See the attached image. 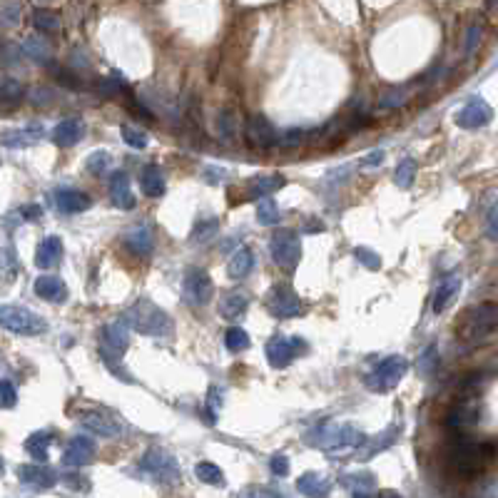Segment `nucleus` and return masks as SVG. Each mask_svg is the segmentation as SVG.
I'll use <instances>...</instances> for the list:
<instances>
[{"label":"nucleus","mask_w":498,"mask_h":498,"mask_svg":"<svg viewBox=\"0 0 498 498\" xmlns=\"http://www.w3.org/2000/svg\"><path fill=\"white\" fill-rule=\"evenodd\" d=\"M140 187H142L145 195L152 197V200L162 197V195H165V189H167L165 172H162L157 165H147L142 170V175H140Z\"/></svg>","instance_id":"obj_28"},{"label":"nucleus","mask_w":498,"mask_h":498,"mask_svg":"<svg viewBox=\"0 0 498 498\" xmlns=\"http://www.w3.org/2000/svg\"><path fill=\"white\" fill-rule=\"evenodd\" d=\"M486 237L493 242H498V205L493 207L486 217Z\"/></svg>","instance_id":"obj_52"},{"label":"nucleus","mask_w":498,"mask_h":498,"mask_svg":"<svg viewBox=\"0 0 498 498\" xmlns=\"http://www.w3.org/2000/svg\"><path fill=\"white\" fill-rule=\"evenodd\" d=\"M195 476L207 486H224V474L219 466H214L212 461H200L195 466Z\"/></svg>","instance_id":"obj_34"},{"label":"nucleus","mask_w":498,"mask_h":498,"mask_svg":"<svg viewBox=\"0 0 498 498\" xmlns=\"http://www.w3.org/2000/svg\"><path fill=\"white\" fill-rule=\"evenodd\" d=\"M342 486L351 493V496H374L376 493V478L369 471H359V474H346L342 478Z\"/></svg>","instance_id":"obj_27"},{"label":"nucleus","mask_w":498,"mask_h":498,"mask_svg":"<svg viewBox=\"0 0 498 498\" xmlns=\"http://www.w3.org/2000/svg\"><path fill=\"white\" fill-rule=\"evenodd\" d=\"M381 160H384V152H381V149H376V152H372L369 157H364V160H361V167H379V165H381Z\"/></svg>","instance_id":"obj_56"},{"label":"nucleus","mask_w":498,"mask_h":498,"mask_svg":"<svg viewBox=\"0 0 498 498\" xmlns=\"http://www.w3.org/2000/svg\"><path fill=\"white\" fill-rule=\"evenodd\" d=\"M125 247L130 249L135 257H149L152 254V249H155V240H152V232H149V227H145V224H140V227L130 229L125 235Z\"/></svg>","instance_id":"obj_24"},{"label":"nucleus","mask_w":498,"mask_h":498,"mask_svg":"<svg viewBox=\"0 0 498 498\" xmlns=\"http://www.w3.org/2000/svg\"><path fill=\"white\" fill-rule=\"evenodd\" d=\"M17 481L30 488H38V491H45V488H52L57 483V474L47 469L43 461L41 464H23L17 466Z\"/></svg>","instance_id":"obj_14"},{"label":"nucleus","mask_w":498,"mask_h":498,"mask_svg":"<svg viewBox=\"0 0 498 498\" xmlns=\"http://www.w3.org/2000/svg\"><path fill=\"white\" fill-rule=\"evenodd\" d=\"M481 35H483L481 23H471L469 33H466V55H474L478 43H481Z\"/></svg>","instance_id":"obj_49"},{"label":"nucleus","mask_w":498,"mask_h":498,"mask_svg":"<svg viewBox=\"0 0 498 498\" xmlns=\"http://www.w3.org/2000/svg\"><path fill=\"white\" fill-rule=\"evenodd\" d=\"M354 257L359 259L367 270H381V257H379L376 252H372V249H367V247H356Z\"/></svg>","instance_id":"obj_45"},{"label":"nucleus","mask_w":498,"mask_h":498,"mask_svg":"<svg viewBox=\"0 0 498 498\" xmlns=\"http://www.w3.org/2000/svg\"><path fill=\"white\" fill-rule=\"evenodd\" d=\"M496 458L493 444H478L471 439H458L448 446L446 466L456 476H478Z\"/></svg>","instance_id":"obj_1"},{"label":"nucleus","mask_w":498,"mask_h":498,"mask_svg":"<svg viewBox=\"0 0 498 498\" xmlns=\"http://www.w3.org/2000/svg\"><path fill=\"white\" fill-rule=\"evenodd\" d=\"M55 207L65 214H78V212H87L92 207V200L85 192H80V189H57Z\"/></svg>","instance_id":"obj_22"},{"label":"nucleus","mask_w":498,"mask_h":498,"mask_svg":"<svg viewBox=\"0 0 498 498\" xmlns=\"http://www.w3.org/2000/svg\"><path fill=\"white\" fill-rule=\"evenodd\" d=\"M33 23H35V28L41 30V33L52 35V33L60 30V15L52 13V10H45V8H41V10H35Z\"/></svg>","instance_id":"obj_37"},{"label":"nucleus","mask_w":498,"mask_h":498,"mask_svg":"<svg viewBox=\"0 0 498 498\" xmlns=\"http://www.w3.org/2000/svg\"><path fill=\"white\" fill-rule=\"evenodd\" d=\"M409 372V361L404 356H386L384 361H379L376 367L367 374L364 386L374 394H386V391L396 389L399 381L407 376Z\"/></svg>","instance_id":"obj_5"},{"label":"nucleus","mask_w":498,"mask_h":498,"mask_svg":"<svg viewBox=\"0 0 498 498\" xmlns=\"http://www.w3.org/2000/svg\"><path fill=\"white\" fill-rule=\"evenodd\" d=\"M491 120H493V110L483 98H471L469 103L464 105V110L456 115V125L464 127V130H478V127H486Z\"/></svg>","instance_id":"obj_12"},{"label":"nucleus","mask_w":498,"mask_h":498,"mask_svg":"<svg viewBox=\"0 0 498 498\" xmlns=\"http://www.w3.org/2000/svg\"><path fill=\"white\" fill-rule=\"evenodd\" d=\"M122 319L130 324L132 332L142 334V337H170L172 334V319L165 309H160L157 304H152L149 299H138V302L127 307Z\"/></svg>","instance_id":"obj_2"},{"label":"nucleus","mask_w":498,"mask_h":498,"mask_svg":"<svg viewBox=\"0 0 498 498\" xmlns=\"http://www.w3.org/2000/svg\"><path fill=\"white\" fill-rule=\"evenodd\" d=\"M302 299L289 289V286H274L267 297V309L277 319H292L302 312Z\"/></svg>","instance_id":"obj_11"},{"label":"nucleus","mask_w":498,"mask_h":498,"mask_svg":"<svg viewBox=\"0 0 498 498\" xmlns=\"http://www.w3.org/2000/svg\"><path fill=\"white\" fill-rule=\"evenodd\" d=\"M478 418H481V409L476 401H461L456 407L448 411L446 416V426L453 431H464L469 426H476L478 424Z\"/></svg>","instance_id":"obj_18"},{"label":"nucleus","mask_w":498,"mask_h":498,"mask_svg":"<svg viewBox=\"0 0 498 498\" xmlns=\"http://www.w3.org/2000/svg\"><path fill=\"white\" fill-rule=\"evenodd\" d=\"M110 200L117 210H135V195L127 172H115L110 177Z\"/></svg>","instance_id":"obj_20"},{"label":"nucleus","mask_w":498,"mask_h":498,"mask_svg":"<svg viewBox=\"0 0 498 498\" xmlns=\"http://www.w3.org/2000/svg\"><path fill=\"white\" fill-rule=\"evenodd\" d=\"M85 167L90 175H95V177H103L105 172L112 167V157H110V152H105V149H98V152H92L90 157L85 160Z\"/></svg>","instance_id":"obj_40"},{"label":"nucleus","mask_w":498,"mask_h":498,"mask_svg":"<svg viewBox=\"0 0 498 498\" xmlns=\"http://www.w3.org/2000/svg\"><path fill=\"white\" fill-rule=\"evenodd\" d=\"M224 344H227V349L232 354H240V351H247L249 349V334L244 332L242 327H229L227 334H224Z\"/></svg>","instance_id":"obj_35"},{"label":"nucleus","mask_w":498,"mask_h":498,"mask_svg":"<svg viewBox=\"0 0 498 498\" xmlns=\"http://www.w3.org/2000/svg\"><path fill=\"white\" fill-rule=\"evenodd\" d=\"M140 469L162 483L180 481L177 461H175V456H172L170 451H165V448H147L145 456L140 458Z\"/></svg>","instance_id":"obj_9"},{"label":"nucleus","mask_w":498,"mask_h":498,"mask_svg":"<svg viewBox=\"0 0 498 498\" xmlns=\"http://www.w3.org/2000/svg\"><path fill=\"white\" fill-rule=\"evenodd\" d=\"M493 332H498V302H483L466 312L461 324V337L466 342H481Z\"/></svg>","instance_id":"obj_4"},{"label":"nucleus","mask_w":498,"mask_h":498,"mask_svg":"<svg viewBox=\"0 0 498 498\" xmlns=\"http://www.w3.org/2000/svg\"><path fill=\"white\" fill-rule=\"evenodd\" d=\"M20 15H23V6H20L17 0H8V3H3L0 17H3V25H6V28H13L15 23H20Z\"/></svg>","instance_id":"obj_43"},{"label":"nucleus","mask_w":498,"mask_h":498,"mask_svg":"<svg viewBox=\"0 0 498 498\" xmlns=\"http://www.w3.org/2000/svg\"><path fill=\"white\" fill-rule=\"evenodd\" d=\"M182 292L187 304H192V307H205V304L212 302V294H214L212 277L207 274L205 270H200V267H189V270L184 272Z\"/></svg>","instance_id":"obj_10"},{"label":"nucleus","mask_w":498,"mask_h":498,"mask_svg":"<svg viewBox=\"0 0 498 498\" xmlns=\"http://www.w3.org/2000/svg\"><path fill=\"white\" fill-rule=\"evenodd\" d=\"M219 229V219H205V222H200L195 227V232H192V240H200V242H205L207 237H212L214 232Z\"/></svg>","instance_id":"obj_48"},{"label":"nucleus","mask_w":498,"mask_h":498,"mask_svg":"<svg viewBox=\"0 0 498 498\" xmlns=\"http://www.w3.org/2000/svg\"><path fill=\"white\" fill-rule=\"evenodd\" d=\"M270 252L277 267L292 272L299 264V259H302V242H299V235L294 229H277L274 235H272Z\"/></svg>","instance_id":"obj_8"},{"label":"nucleus","mask_w":498,"mask_h":498,"mask_svg":"<svg viewBox=\"0 0 498 498\" xmlns=\"http://www.w3.org/2000/svg\"><path fill=\"white\" fill-rule=\"evenodd\" d=\"M309 444L312 446L324 448L332 456H339V453H349V451H359V446L367 444V436L356 431L351 424H321L314 429V434H309Z\"/></svg>","instance_id":"obj_3"},{"label":"nucleus","mask_w":498,"mask_h":498,"mask_svg":"<svg viewBox=\"0 0 498 498\" xmlns=\"http://www.w3.org/2000/svg\"><path fill=\"white\" fill-rule=\"evenodd\" d=\"M82 426H85L90 434L100 436V439H115V436L122 434V424H120V421H115L112 416H108V413H100V411L82 413Z\"/></svg>","instance_id":"obj_17"},{"label":"nucleus","mask_w":498,"mask_h":498,"mask_svg":"<svg viewBox=\"0 0 498 498\" xmlns=\"http://www.w3.org/2000/svg\"><path fill=\"white\" fill-rule=\"evenodd\" d=\"M52 75H55L57 80L63 82V85H68V87H80V80H78V75H73V73H68L65 68H60V70H52Z\"/></svg>","instance_id":"obj_54"},{"label":"nucleus","mask_w":498,"mask_h":498,"mask_svg":"<svg viewBox=\"0 0 498 498\" xmlns=\"http://www.w3.org/2000/svg\"><path fill=\"white\" fill-rule=\"evenodd\" d=\"M247 309H249V297L244 292H240V289L224 294L222 302H219V314L229 321H237L240 316H244Z\"/></svg>","instance_id":"obj_29"},{"label":"nucleus","mask_w":498,"mask_h":498,"mask_svg":"<svg viewBox=\"0 0 498 498\" xmlns=\"http://www.w3.org/2000/svg\"><path fill=\"white\" fill-rule=\"evenodd\" d=\"M92 456H95V441L90 436H73L65 446L63 453V464L68 469H80V466L90 464Z\"/></svg>","instance_id":"obj_16"},{"label":"nucleus","mask_w":498,"mask_h":498,"mask_svg":"<svg viewBox=\"0 0 498 498\" xmlns=\"http://www.w3.org/2000/svg\"><path fill=\"white\" fill-rule=\"evenodd\" d=\"M20 50H23V55H28L30 60H38V63H45L47 57H50V50H47V45L41 38H25L20 43Z\"/></svg>","instance_id":"obj_39"},{"label":"nucleus","mask_w":498,"mask_h":498,"mask_svg":"<svg viewBox=\"0 0 498 498\" xmlns=\"http://www.w3.org/2000/svg\"><path fill=\"white\" fill-rule=\"evenodd\" d=\"M0 324L8 332L20 334V337H41L47 332V321L41 314H35L25 307H13V304H6L0 309Z\"/></svg>","instance_id":"obj_6"},{"label":"nucleus","mask_w":498,"mask_h":498,"mask_svg":"<svg viewBox=\"0 0 498 498\" xmlns=\"http://www.w3.org/2000/svg\"><path fill=\"white\" fill-rule=\"evenodd\" d=\"M3 270H6L8 279H10V277L15 274V270H17L15 254H13V247H6V249H3Z\"/></svg>","instance_id":"obj_53"},{"label":"nucleus","mask_w":498,"mask_h":498,"mask_svg":"<svg viewBox=\"0 0 498 498\" xmlns=\"http://www.w3.org/2000/svg\"><path fill=\"white\" fill-rule=\"evenodd\" d=\"M270 471L277 476V478L289 476V458H286L284 453H274V456L270 458Z\"/></svg>","instance_id":"obj_50"},{"label":"nucleus","mask_w":498,"mask_h":498,"mask_svg":"<svg viewBox=\"0 0 498 498\" xmlns=\"http://www.w3.org/2000/svg\"><path fill=\"white\" fill-rule=\"evenodd\" d=\"M413 177H416V162H413L411 157L401 160L394 170V182L399 184L401 189H409L413 184Z\"/></svg>","instance_id":"obj_38"},{"label":"nucleus","mask_w":498,"mask_h":498,"mask_svg":"<svg viewBox=\"0 0 498 498\" xmlns=\"http://www.w3.org/2000/svg\"><path fill=\"white\" fill-rule=\"evenodd\" d=\"M257 222L267 224V227L279 222V207L274 205L272 197H259L257 200Z\"/></svg>","instance_id":"obj_36"},{"label":"nucleus","mask_w":498,"mask_h":498,"mask_svg":"<svg viewBox=\"0 0 498 498\" xmlns=\"http://www.w3.org/2000/svg\"><path fill=\"white\" fill-rule=\"evenodd\" d=\"M247 142L252 147H272V145L279 142V132L272 127V122L262 115H252L247 120Z\"/></svg>","instance_id":"obj_15"},{"label":"nucleus","mask_w":498,"mask_h":498,"mask_svg":"<svg viewBox=\"0 0 498 498\" xmlns=\"http://www.w3.org/2000/svg\"><path fill=\"white\" fill-rule=\"evenodd\" d=\"M217 130H219V135H222L224 140H232V138H235V115L229 112V110L219 112V117H217Z\"/></svg>","instance_id":"obj_47"},{"label":"nucleus","mask_w":498,"mask_h":498,"mask_svg":"<svg viewBox=\"0 0 498 498\" xmlns=\"http://www.w3.org/2000/svg\"><path fill=\"white\" fill-rule=\"evenodd\" d=\"M63 481L68 483L70 488H82V491H87V488H90V483H87V478H85V476H80V474L63 476Z\"/></svg>","instance_id":"obj_55"},{"label":"nucleus","mask_w":498,"mask_h":498,"mask_svg":"<svg viewBox=\"0 0 498 498\" xmlns=\"http://www.w3.org/2000/svg\"><path fill=\"white\" fill-rule=\"evenodd\" d=\"M304 349V344L299 337L294 339H286V337H272L270 342H267V359H270V364L274 369H284L292 364V359L297 356V351Z\"/></svg>","instance_id":"obj_13"},{"label":"nucleus","mask_w":498,"mask_h":498,"mask_svg":"<svg viewBox=\"0 0 498 498\" xmlns=\"http://www.w3.org/2000/svg\"><path fill=\"white\" fill-rule=\"evenodd\" d=\"M461 286H464V281H461V277H458L456 272H451V274H446L441 281H439L436 294H434L436 314H441V312H446L448 307H451V302L458 297V292H461Z\"/></svg>","instance_id":"obj_19"},{"label":"nucleus","mask_w":498,"mask_h":498,"mask_svg":"<svg viewBox=\"0 0 498 498\" xmlns=\"http://www.w3.org/2000/svg\"><path fill=\"white\" fill-rule=\"evenodd\" d=\"M130 346V324L125 319H112L103 327L100 334V354H103L105 364L112 367L115 359H120Z\"/></svg>","instance_id":"obj_7"},{"label":"nucleus","mask_w":498,"mask_h":498,"mask_svg":"<svg viewBox=\"0 0 498 498\" xmlns=\"http://www.w3.org/2000/svg\"><path fill=\"white\" fill-rule=\"evenodd\" d=\"M50 444H52L50 431H35V434L28 436V441H25V451H28L35 461H43V464H45L47 456H50Z\"/></svg>","instance_id":"obj_33"},{"label":"nucleus","mask_w":498,"mask_h":498,"mask_svg":"<svg viewBox=\"0 0 498 498\" xmlns=\"http://www.w3.org/2000/svg\"><path fill=\"white\" fill-rule=\"evenodd\" d=\"M254 270V254L249 247H240L232 257H229V264H227V272L232 279H244L249 272Z\"/></svg>","instance_id":"obj_31"},{"label":"nucleus","mask_w":498,"mask_h":498,"mask_svg":"<svg viewBox=\"0 0 498 498\" xmlns=\"http://www.w3.org/2000/svg\"><path fill=\"white\" fill-rule=\"evenodd\" d=\"M0 394H3V409L15 407L17 394H15V386H13L10 379H3V384H0Z\"/></svg>","instance_id":"obj_51"},{"label":"nucleus","mask_w":498,"mask_h":498,"mask_svg":"<svg viewBox=\"0 0 498 498\" xmlns=\"http://www.w3.org/2000/svg\"><path fill=\"white\" fill-rule=\"evenodd\" d=\"M284 184H286V180L281 177V175H264V177L249 180V184H247V192H249V197L259 200V197H270L272 192L281 189Z\"/></svg>","instance_id":"obj_32"},{"label":"nucleus","mask_w":498,"mask_h":498,"mask_svg":"<svg viewBox=\"0 0 498 498\" xmlns=\"http://www.w3.org/2000/svg\"><path fill=\"white\" fill-rule=\"evenodd\" d=\"M122 140L130 145L132 149H145L149 145V138L147 132L140 130V127H132V125H122Z\"/></svg>","instance_id":"obj_42"},{"label":"nucleus","mask_w":498,"mask_h":498,"mask_svg":"<svg viewBox=\"0 0 498 498\" xmlns=\"http://www.w3.org/2000/svg\"><path fill=\"white\" fill-rule=\"evenodd\" d=\"M43 135H45L43 125H28V127H20V130H8L3 132V145H6V147H28V145L41 142Z\"/></svg>","instance_id":"obj_26"},{"label":"nucleus","mask_w":498,"mask_h":498,"mask_svg":"<svg viewBox=\"0 0 498 498\" xmlns=\"http://www.w3.org/2000/svg\"><path fill=\"white\" fill-rule=\"evenodd\" d=\"M297 491L304 496H327L332 491V481L327 476H319L314 471H307L297 478Z\"/></svg>","instance_id":"obj_30"},{"label":"nucleus","mask_w":498,"mask_h":498,"mask_svg":"<svg viewBox=\"0 0 498 498\" xmlns=\"http://www.w3.org/2000/svg\"><path fill=\"white\" fill-rule=\"evenodd\" d=\"M219 409H222V394H219L217 386L207 391V413H210V424H214L219 416Z\"/></svg>","instance_id":"obj_46"},{"label":"nucleus","mask_w":498,"mask_h":498,"mask_svg":"<svg viewBox=\"0 0 498 498\" xmlns=\"http://www.w3.org/2000/svg\"><path fill=\"white\" fill-rule=\"evenodd\" d=\"M394 439H396V429H386L381 436H374V439H367V451L361 453L364 458H372L374 453H379V451H384V448H389L391 444H394Z\"/></svg>","instance_id":"obj_41"},{"label":"nucleus","mask_w":498,"mask_h":498,"mask_svg":"<svg viewBox=\"0 0 498 498\" xmlns=\"http://www.w3.org/2000/svg\"><path fill=\"white\" fill-rule=\"evenodd\" d=\"M82 135H85V125L80 120H63L52 130V142L57 147H73V145L80 142Z\"/></svg>","instance_id":"obj_25"},{"label":"nucleus","mask_w":498,"mask_h":498,"mask_svg":"<svg viewBox=\"0 0 498 498\" xmlns=\"http://www.w3.org/2000/svg\"><path fill=\"white\" fill-rule=\"evenodd\" d=\"M20 95H23V85L17 80H13V78H3V85H0L3 103H15V100H20Z\"/></svg>","instance_id":"obj_44"},{"label":"nucleus","mask_w":498,"mask_h":498,"mask_svg":"<svg viewBox=\"0 0 498 498\" xmlns=\"http://www.w3.org/2000/svg\"><path fill=\"white\" fill-rule=\"evenodd\" d=\"M63 240L55 235L45 237V240L38 244V252H35V264L41 267V270H50V267H55L60 259H63Z\"/></svg>","instance_id":"obj_23"},{"label":"nucleus","mask_w":498,"mask_h":498,"mask_svg":"<svg viewBox=\"0 0 498 498\" xmlns=\"http://www.w3.org/2000/svg\"><path fill=\"white\" fill-rule=\"evenodd\" d=\"M33 292L41 299L52 304H63L65 299H68V286H65V281L60 279V277H50V274L38 277L33 284Z\"/></svg>","instance_id":"obj_21"}]
</instances>
